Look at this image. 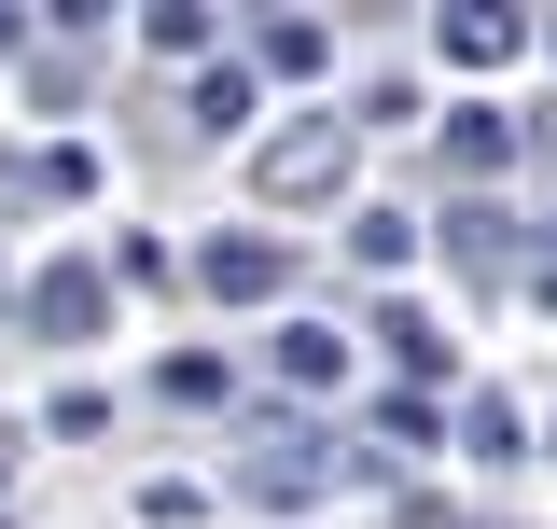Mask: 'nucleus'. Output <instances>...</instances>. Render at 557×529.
<instances>
[{"instance_id":"f257e3e1","label":"nucleus","mask_w":557,"mask_h":529,"mask_svg":"<svg viewBox=\"0 0 557 529\" xmlns=\"http://www.w3.org/2000/svg\"><path fill=\"white\" fill-rule=\"evenodd\" d=\"M348 182H362V126L348 112H293L278 139H251V209H278V223L293 209H335Z\"/></svg>"},{"instance_id":"f03ea898","label":"nucleus","mask_w":557,"mask_h":529,"mask_svg":"<svg viewBox=\"0 0 557 529\" xmlns=\"http://www.w3.org/2000/svg\"><path fill=\"white\" fill-rule=\"evenodd\" d=\"M335 473H348V446H335V432H307V418H251L237 502H251V516H307V502H321Z\"/></svg>"},{"instance_id":"7ed1b4c3","label":"nucleus","mask_w":557,"mask_h":529,"mask_svg":"<svg viewBox=\"0 0 557 529\" xmlns=\"http://www.w3.org/2000/svg\"><path fill=\"white\" fill-rule=\"evenodd\" d=\"M196 293H209V307H278V293H293V237H209Z\"/></svg>"},{"instance_id":"20e7f679","label":"nucleus","mask_w":557,"mask_h":529,"mask_svg":"<svg viewBox=\"0 0 557 529\" xmlns=\"http://www.w3.org/2000/svg\"><path fill=\"white\" fill-rule=\"evenodd\" d=\"M98 321H112V264H42L28 279V334L42 348H84Z\"/></svg>"},{"instance_id":"39448f33","label":"nucleus","mask_w":557,"mask_h":529,"mask_svg":"<svg viewBox=\"0 0 557 529\" xmlns=\"http://www.w3.org/2000/svg\"><path fill=\"white\" fill-rule=\"evenodd\" d=\"M432 57H446V70H502V57H530V14H502V0H446V14H432Z\"/></svg>"},{"instance_id":"423d86ee","label":"nucleus","mask_w":557,"mask_h":529,"mask_svg":"<svg viewBox=\"0 0 557 529\" xmlns=\"http://www.w3.org/2000/svg\"><path fill=\"white\" fill-rule=\"evenodd\" d=\"M432 139H446V168H460V182H487V168H516V139H530V126H516L502 98H460Z\"/></svg>"},{"instance_id":"0eeeda50","label":"nucleus","mask_w":557,"mask_h":529,"mask_svg":"<svg viewBox=\"0 0 557 529\" xmlns=\"http://www.w3.org/2000/svg\"><path fill=\"white\" fill-rule=\"evenodd\" d=\"M251 70H265V84H321V70H335V28H321V14H265V28H251Z\"/></svg>"},{"instance_id":"6e6552de","label":"nucleus","mask_w":557,"mask_h":529,"mask_svg":"<svg viewBox=\"0 0 557 529\" xmlns=\"http://www.w3.org/2000/svg\"><path fill=\"white\" fill-rule=\"evenodd\" d=\"M348 348H362V334H335V321H278V377H293V391H335Z\"/></svg>"},{"instance_id":"1a4fd4ad","label":"nucleus","mask_w":557,"mask_h":529,"mask_svg":"<svg viewBox=\"0 0 557 529\" xmlns=\"http://www.w3.org/2000/svg\"><path fill=\"white\" fill-rule=\"evenodd\" d=\"M209 42H223L209 0H153V14H139V57H168V70H209Z\"/></svg>"},{"instance_id":"9d476101","label":"nucleus","mask_w":557,"mask_h":529,"mask_svg":"<svg viewBox=\"0 0 557 529\" xmlns=\"http://www.w3.org/2000/svg\"><path fill=\"white\" fill-rule=\"evenodd\" d=\"M376 348L405 362V391H432V377H446V321H432V307H376Z\"/></svg>"},{"instance_id":"9b49d317","label":"nucleus","mask_w":557,"mask_h":529,"mask_svg":"<svg viewBox=\"0 0 557 529\" xmlns=\"http://www.w3.org/2000/svg\"><path fill=\"white\" fill-rule=\"evenodd\" d=\"M251 98H265V70H223V57H209L196 84H182V112H196L209 139H223V126H251Z\"/></svg>"},{"instance_id":"f8f14e48","label":"nucleus","mask_w":557,"mask_h":529,"mask_svg":"<svg viewBox=\"0 0 557 529\" xmlns=\"http://www.w3.org/2000/svg\"><path fill=\"white\" fill-rule=\"evenodd\" d=\"M446 251L474 264V279H502V251H516V209H487V196H460V209H446Z\"/></svg>"},{"instance_id":"ddd939ff","label":"nucleus","mask_w":557,"mask_h":529,"mask_svg":"<svg viewBox=\"0 0 557 529\" xmlns=\"http://www.w3.org/2000/svg\"><path fill=\"white\" fill-rule=\"evenodd\" d=\"M348 264L405 279V264H418V223H405V209H348Z\"/></svg>"},{"instance_id":"4468645a","label":"nucleus","mask_w":557,"mask_h":529,"mask_svg":"<svg viewBox=\"0 0 557 529\" xmlns=\"http://www.w3.org/2000/svg\"><path fill=\"white\" fill-rule=\"evenodd\" d=\"M460 446H474V460L502 473V460H530V418H516L502 391H474V404H460Z\"/></svg>"},{"instance_id":"2eb2a0df","label":"nucleus","mask_w":557,"mask_h":529,"mask_svg":"<svg viewBox=\"0 0 557 529\" xmlns=\"http://www.w3.org/2000/svg\"><path fill=\"white\" fill-rule=\"evenodd\" d=\"M432 432H446V418H432V391H391V404H376V432H362V446H391V460H418Z\"/></svg>"},{"instance_id":"dca6fc26","label":"nucleus","mask_w":557,"mask_h":529,"mask_svg":"<svg viewBox=\"0 0 557 529\" xmlns=\"http://www.w3.org/2000/svg\"><path fill=\"white\" fill-rule=\"evenodd\" d=\"M14 182H28V196H98V153H84V139H57V153H28Z\"/></svg>"},{"instance_id":"f3484780","label":"nucleus","mask_w":557,"mask_h":529,"mask_svg":"<svg viewBox=\"0 0 557 529\" xmlns=\"http://www.w3.org/2000/svg\"><path fill=\"white\" fill-rule=\"evenodd\" d=\"M348 126H362V139H376V126H418V84H405V70H376V84L348 98Z\"/></svg>"},{"instance_id":"a211bd4d","label":"nucleus","mask_w":557,"mask_h":529,"mask_svg":"<svg viewBox=\"0 0 557 529\" xmlns=\"http://www.w3.org/2000/svg\"><path fill=\"white\" fill-rule=\"evenodd\" d=\"M153 391H168V404H223V362H209V348H168Z\"/></svg>"},{"instance_id":"6ab92c4d","label":"nucleus","mask_w":557,"mask_h":529,"mask_svg":"<svg viewBox=\"0 0 557 529\" xmlns=\"http://www.w3.org/2000/svg\"><path fill=\"white\" fill-rule=\"evenodd\" d=\"M168 279H182L168 237H126V251H112V293H168Z\"/></svg>"},{"instance_id":"aec40b11","label":"nucleus","mask_w":557,"mask_h":529,"mask_svg":"<svg viewBox=\"0 0 557 529\" xmlns=\"http://www.w3.org/2000/svg\"><path fill=\"white\" fill-rule=\"evenodd\" d=\"M209 516V488H182V473H153V488H139V529H196Z\"/></svg>"},{"instance_id":"412c9836","label":"nucleus","mask_w":557,"mask_h":529,"mask_svg":"<svg viewBox=\"0 0 557 529\" xmlns=\"http://www.w3.org/2000/svg\"><path fill=\"white\" fill-rule=\"evenodd\" d=\"M0 57H28V14H14V0H0Z\"/></svg>"},{"instance_id":"4be33fe9","label":"nucleus","mask_w":557,"mask_h":529,"mask_svg":"<svg viewBox=\"0 0 557 529\" xmlns=\"http://www.w3.org/2000/svg\"><path fill=\"white\" fill-rule=\"evenodd\" d=\"M14 460H28V446H14V432H0V502H14Z\"/></svg>"},{"instance_id":"5701e85b","label":"nucleus","mask_w":557,"mask_h":529,"mask_svg":"<svg viewBox=\"0 0 557 529\" xmlns=\"http://www.w3.org/2000/svg\"><path fill=\"white\" fill-rule=\"evenodd\" d=\"M544 293H557V279H544Z\"/></svg>"},{"instance_id":"b1692460","label":"nucleus","mask_w":557,"mask_h":529,"mask_svg":"<svg viewBox=\"0 0 557 529\" xmlns=\"http://www.w3.org/2000/svg\"><path fill=\"white\" fill-rule=\"evenodd\" d=\"M544 42H557V28H544Z\"/></svg>"}]
</instances>
